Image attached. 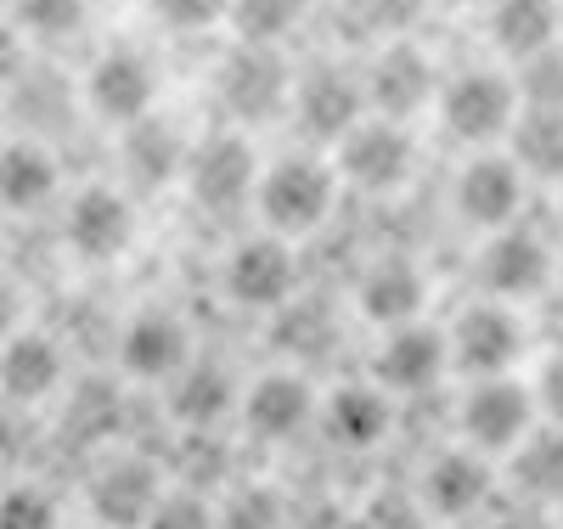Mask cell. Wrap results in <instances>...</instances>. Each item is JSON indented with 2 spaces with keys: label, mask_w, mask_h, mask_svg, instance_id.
<instances>
[{
  "label": "cell",
  "mask_w": 563,
  "mask_h": 529,
  "mask_svg": "<svg viewBox=\"0 0 563 529\" xmlns=\"http://www.w3.org/2000/svg\"><path fill=\"white\" fill-rule=\"evenodd\" d=\"M525 191H530V175L501 158V153H479L467 158L451 180V203L462 214V225H479V231H501L525 214Z\"/></svg>",
  "instance_id": "obj_10"
},
{
  "label": "cell",
  "mask_w": 563,
  "mask_h": 529,
  "mask_svg": "<svg viewBox=\"0 0 563 529\" xmlns=\"http://www.w3.org/2000/svg\"><path fill=\"white\" fill-rule=\"evenodd\" d=\"M153 96H158V74L153 63L141 57V52H102L97 68L85 74V108L97 113L102 124L124 130L135 119H147L153 113Z\"/></svg>",
  "instance_id": "obj_13"
},
{
  "label": "cell",
  "mask_w": 563,
  "mask_h": 529,
  "mask_svg": "<svg viewBox=\"0 0 563 529\" xmlns=\"http://www.w3.org/2000/svg\"><path fill=\"white\" fill-rule=\"evenodd\" d=\"M186 153H192V147L180 141V130H175L169 119H158V113L124 124V164H130V175H135L141 186L175 180V175L186 169Z\"/></svg>",
  "instance_id": "obj_26"
},
{
  "label": "cell",
  "mask_w": 563,
  "mask_h": 529,
  "mask_svg": "<svg viewBox=\"0 0 563 529\" xmlns=\"http://www.w3.org/2000/svg\"><path fill=\"white\" fill-rule=\"evenodd\" d=\"M512 119H519V90L512 79L490 74V68H467L440 90V124L451 141L485 153L490 141H507Z\"/></svg>",
  "instance_id": "obj_4"
},
{
  "label": "cell",
  "mask_w": 563,
  "mask_h": 529,
  "mask_svg": "<svg viewBox=\"0 0 563 529\" xmlns=\"http://www.w3.org/2000/svg\"><path fill=\"white\" fill-rule=\"evenodd\" d=\"M507 158L519 164L525 175L536 180H563V113H547V108H519L507 130Z\"/></svg>",
  "instance_id": "obj_27"
},
{
  "label": "cell",
  "mask_w": 563,
  "mask_h": 529,
  "mask_svg": "<svg viewBox=\"0 0 563 529\" xmlns=\"http://www.w3.org/2000/svg\"><path fill=\"white\" fill-rule=\"evenodd\" d=\"M355 529H429V507L406 491H378L355 513Z\"/></svg>",
  "instance_id": "obj_35"
},
{
  "label": "cell",
  "mask_w": 563,
  "mask_h": 529,
  "mask_svg": "<svg viewBox=\"0 0 563 529\" xmlns=\"http://www.w3.org/2000/svg\"><path fill=\"white\" fill-rule=\"evenodd\" d=\"M512 462V491L525 502H541V507H563V428L558 422H536L530 434L507 451Z\"/></svg>",
  "instance_id": "obj_24"
},
{
  "label": "cell",
  "mask_w": 563,
  "mask_h": 529,
  "mask_svg": "<svg viewBox=\"0 0 563 529\" xmlns=\"http://www.w3.org/2000/svg\"><path fill=\"white\" fill-rule=\"evenodd\" d=\"M29 57H23V34L18 23H0V96H12V85L23 79Z\"/></svg>",
  "instance_id": "obj_38"
},
{
  "label": "cell",
  "mask_w": 563,
  "mask_h": 529,
  "mask_svg": "<svg viewBox=\"0 0 563 529\" xmlns=\"http://www.w3.org/2000/svg\"><path fill=\"white\" fill-rule=\"evenodd\" d=\"M366 90V108L378 119H411L422 102L434 96V68L422 52H411V45H389V52L372 57V74L361 79Z\"/></svg>",
  "instance_id": "obj_20"
},
{
  "label": "cell",
  "mask_w": 563,
  "mask_h": 529,
  "mask_svg": "<svg viewBox=\"0 0 563 529\" xmlns=\"http://www.w3.org/2000/svg\"><path fill=\"white\" fill-rule=\"evenodd\" d=\"M7 7H12V0H0V12H7Z\"/></svg>",
  "instance_id": "obj_42"
},
{
  "label": "cell",
  "mask_w": 563,
  "mask_h": 529,
  "mask_svg": "<svg viewBox=\"0 0 563 529\" xmlns=\"http://www.w3.org/2000/svg\"><path fill=\"white\" fill-rule=\"evenodd\" d=\"M169 383H175L169 406L186 428H214L231 406H238V389H231V377L220 366H180Z\"/></svg>",
  "instance_id": "obj_28"
},
{
  "label": "cell",
  "mask_w": 563,
  "mask_h": 529,
  "mask_svg": "<svg viewBox=\"0 0 563 529\" xmlns=\"http://www.w3.org/2000/svg\"><path fill=\"white\" fill-rule=\"evenodd\" d=\"M254 209H260L265 231L299 243V236H310V231H321L327 220H333V209H339V169L327 158H310V153L276 158L254 180Z\"/></svg>",
  "instance_id": "obj_1"
},
{
  "label": "cell",
  "mask_w": 563,
  "mask_h": 529,
  "mask_svg": "<svg viewBox=\"0 0 563 529\" xmlns=\"http://www.w3.org/2000/svg\"><path fill=\"white\" fill-rule=\"evenodd\" d=\"M7 12H12L18 34L45 40V45L74 40V34L85 29V0H12Z\"/></svg>",
  "instance_id": "obj_31"
},
{
  "label": "cell",
  "mask_w": 563,
  "mask_h": 529,
  "mask_svg": "<svg viewBox=\"0 0 563 529\" xmlns=\"http://www.w3.org/2000/svg\"><path fill=\"white\" fill-rule=\"evenodd\" d=\"M479 287H485V299H501V305L541 299L552 287V249H547V236H536L519 220L490 231V243L479 254Z\"/></svg>",
  "instance_id": "obj_7"
},
{
  "label": "cell",
  "mask_w": 563,
  "mask_h": 529,
  "mask_svg": "<svg viewBox=\"0 0 563 529\" xmlns=\"http://www.w3.org/2000/svg\"><path fill=\"white\" fill-rule=\"evenodd\" d=\"M141 529H214V502L203 491H158Z\"/></svg>",
  "instance_id": "obj_34"
},
{
  "label": "cell",
  "mask_w": 563,
  "mask_h": 529,
  "mask_svg": "<svg viewBox=\"0 0 563 529\" xmlns=\"http://www.w3.org/2000/svg\"><path fill=\"white\" fill-rule=\"evenodd\" d=\"M411 135L400 119H361L355 130L339 135V180H350L355 191H372V198H389V191H400L411 180Z\"/></svg>",
  "instance_id": "obj_5"
},
{
  "label": "cell",
  "mask_w": 563,
  "mask_h": 529,
  "mask_svg": "<svg viewBox=\"0 0 563 529\" xmlns=\"http://www.w3.org/2000/svg\"><path fill=\"white\" fill-rule=\"evenodd\" d=\"M355 305L372 327H406V321H422V305H429V276H422L417 260L406 254H384L372 260L355 282Z\"/></svg>",
  "instance_id": "obj_16"
},
{
  "label": "cell",
  "mask_w": 563,
  "mask_h": 529,
  "mask_svg": "<svg viewBox=\"0 0 563 529\" xmlns=\"http://www.w3.org/2000/svg\"><path fill=\"white\" fill-rule=\"evenodd\" d=\"M451 372V355H445V332L440 327H422V321H406V327H389V339L372 355V383L389 389L395 400L400 395H429L440 389Z\"/></svg>",
  "instance_id": "obj_12"
},
{
  "label": "cell",
  "mask_w": 563,
  "mask_h": 529,
  "mask_svg": "<svg viewBox=\"0 0 563 529\" xmlns=\"http://www.w3.org/2000/svg\"><path fill=\"white\" fill-rule=\"evenodd\" d=\"M119 366L141 383H169L180 366H192V332L175 310H141L124 321Z\"/></svg>",
  "instance_id": "obj_15"
},
{
  "label": "cell",
  "mask_w": 563,
  "mask_h": 529,
  "mask_svg": "<svg viewBox=\"0 0 563 529\" xmlns=\"http://www.w3.org/2000/svg\"><path fill=\"white\" fill-rule=\"evenodd\" d=\"M225 294L243 310H288L299 299V260L288 249V236H249L225 260Z\"/></svg>",
  "instance_id": "obj_9"
},
{
  "label": "cell",
  "mask_w": 563,
  "mask_h": 529,
  "mask_svg": "<svg viewBox=\"0 0 563 529\" xmlns=\"http://www.w3.org/2000/svg\"><path fill=\"white\" fill-rule=\"evenodd\" d=\"M327 440L344 445V451H372L389 440L395 428V395L378 389V383H350V389H339L327 406H316Z\"/></svg>",
  "instance_id": "obj_22"
},
{
  "label": "cell",
  "mask_w": 563,
  "mask_h": 529,
  "mask_svg": "<svg viewBox=\"0 0 563 529\" xmlns=\"http://www.w3.org/2000/svg\"><path fill=\"white\" fill-rule=\"evenodd\" d=\"M147 7L169 34H203L231 12V0H147Z\"/></svg>",
  "instance_id": "obj_36"
},
{
  "label": "cell",
  "mask_w": 563,
  "mask_h": 529,
  "mask_svg": "<svg viewBox=\"0 0 563 529\" xmlns=\"http://www.w3.org/2000/svg\"><path fill=\"white\" fill-rule=\"evenodd\" d=\"M23 310H29V299H23L18 276H7V271H0V344H7L12 332L23 327Z\"/></svg>",
  "instance_id": "obj_40"
},
{
  "label": "cell",
  "mask_w": 563,
  "mask_h": 529,
  "mask_svg": "<svg viewBox=\"0 0 563 529\" xmlns=\"http://www.w3.org/2000/svg\"><path fill=\"white\" fill-rule=\"evenodd\" d=\"M525 316L519 305H501V299H479L467 305L451 327H445V355H451V372L462 377H501L525 361Z\"/></svg>",
  "instance_id": "obj_2"
},
{
  "label": "cell",
  "mask_w": 563,
  "mask_h": 529,
  "mask_svg": "<svg viewBox=\"0 0 563 529\" xmlns=\"http://www.w3.org/2000/svg\"><path fill=\"white\" fill-rule=\"evenodd\" d=\"M530 395H536V411L563 428V350H552V355L541 361V377H536Z\"/></svg>",
  "instance_id": "obj_37"
},
{
  "label": "cell",
  "mask_w": 563,
  "mask_h": 529,
  "mask_svg": "<svg viewBox=\"0 0 563 529\" xmlns=\"http://www.w3.org/2000/svg\"><path fill=\"white\" fill-rule=\"evenodd\" d=\"M0 529H63L57 496L40 491V485H7L0 491Z\"/></svg>",
  "instance_id": "obj_33"
},
{
  "label": "cell",
  "mask_w": 563,
  "mask_h": 529,
  "mask_svg": "<svg viewBox=\"0 0 563 529\" xmlns=\"http://www.w3.org/2000/svg\"><path fill=\"white\" fill-rule=\"evenodd\" d=\"M310 12V0H231V29L243 45H282Z\"/></svg>",
  "instance_id": "obj_29"
},
{
  "label": "cell",
  "mask_w": 563,
  "mask_h": 529,
  "mask_svg": "<svg viewBox=\"0 0 563 529\" xmlns=\"http://www.w3.org/2000/svg\"><path fill=\"white\" fill-rule=\"evenodd\" d=\"M316 389L299 372H265L254 389L243 395V417L260 440H299L316 422Z\"/></svg>",
  "instance_id": "obj_21"
},
{
  "label": "cell",
  "mask_w": 563,
  "mask_h": 529,
  "mask_svg": "<svg viewBox=\"0 0 563 529\" xmlns=\"http://www.w3.org/2000/svg\"><path fill=\"white\" fill-rule=\"evenodd\" d=\"M558 29H563L558 0H490V40L512 63L558 45Z\"/></svg>",
  "instance_id": "obj_25"
},
{
  "label": "cell",
  "mask_w": 563,
  "mask_h": 529,
  "mask_svg": "<svg viewBox=\"0 0 563 529\" xmlns=\"http://www.w3.org/2000/svg\"><path fill=\"white\" fill-rule=\"evenodd\" d=\"M536 395L525 383L501 377H467V395L456 400V434L462 445H474L485 456H507L530 428H536Z\"/></svg>",
  "instance_id": "obj_3"
},
{
  "label": "cell",
  "mask_w": 563,
  "mask_h": 529,
  "mask_svg": "<svg viewBox=\"0 0 563 529\" xmlns=\"http://www.w3.org/2000/svg\"><path fill=\"white\" fill-rule=\"evenodd\" d=\"M57 186H63V169L45 141L18 135L0 147V214H40L57 198Z\"/></svg>",
  "instance_id": "obj_23"
},
{
  "label": "cell",
  "mask_w": 563,
  "mask_h": 529,
  "mask_svg": "<svg viewBox=\"0 0 563 529\" xmlns=\"http://www.w3.org/2000/svg\"><path fill=\"white\" fill-rule=\"evenodd\" d=\"M294 119L310 141H327V147H339V135L355 130L366 119V90L355 74L344 68H310L299 85H294Z\"/></svg>",
  "instance_id": "obj_14"
},
{
  "label": "cell",
  "mask_w": 563,
  "mask_h": 529,
  "mask_svg": "<svg viewBox=\"0 0 563 529\" xmlns=\"http://www.w3.org/2000/svg\"><path fill=\"white\" fill-rule=\"evenodd\" d=\"M294 529H355V513H350V507H333V502H321V507H310L305 518H294Z\"/></svg>",
  "instance_id": "obj_41"
},
{
  "label": "cell",
  "mask_w": 563,
  "mask_h": 529,
  "mask_svg": "<svg viewBox=\"0 0 563 529\" xmlns=\"http://www.w3.org/2000/svg\"><path fill=\"white\" fill-rule=\"evenodd\" d=\"M63 249L85 265H113L135 249V203L113 186H85L63 209Z\"/></svg>",
  "instance_id": "obj_6"
},
{
  "label": "cell",
  "mask_w": 563,
  "mask_h": 529,
  "mask_svg": "<svg viewBox=\"0 0 563 529\" xmlns=\"http://www.w3.org/2000/svg\"><path fill=\"white\" fill-rule=\"evenodd\" d=\"M158 467L153 462H141V456H113V462H102L97 473H90V491H85V502H90V513H97V524L102 529H141L147 524V513H153V502H158Z\"/></svg>",
  "instance_id": "obj_17"
},
{
  "label": "cell",
  "mask_w": 563,
  "mask_h": 529,
  "mask_svg": "<svg viewBox=\"0 0 563 529\" xmlns=\"http://www.w3.org/2000/svg\"><path fill=\"white\" fill-rule=\"evenodd\" d=\"M525 108H547V113H563V52L547 45V52L525 57L519 63V79H512Z\"/></svg>",
  "instance_id": "obj_32"
},
{
  "label": "cell",
  "mask_w": 563,
  "mask_h": 529,
  "mask_svg": "<svg viewBox=\"0 0 563 529\" xmlns=\"http://www.w3.org/2000/svg\"><path fill=\"white\" fill-rule=\"evenodd\" d=\"M68 377V361H63V344L45 339V332H29L18 327L7 344H0V395L12 406H40L63 389Z\"/></svg>",
  "instance_id": "obj_19"
},
{
  "label": "cell",
  "mask_w": 563,
  "mask_h": 529,
  "mask_svg": "<svg viewBox=\"0 0 563 529\" xmlns=\"http://www.w3.org/2000/svg\"><path fill=\"white\" fill-rule=\"evenodd\" d=\"M294 79L288 63L276 57V45H238L220 68V108L238 124H265L288 108Z\"/></svg>",
  "instance_id": "obj_11"
},
{
  "label": "cell",
  "mask_w": 563,
  "mask_h": 529,
  "mask_svg": "<svg viewBox=\"0 0 563 529\" xmlns=\"http://www.w3.org/2000/svg\"><path fill=\"white\" fill-rule=\"evenodd\" d=\"M186 186H192L198 209L209 214H231L254 198V180H260V164H254V147L249 135L238 130H220V135H203L192 153H186Z\"/></svg>",
  "instance_id": "obj_8"
},
{
  "label": "cell",
  "mask_w": 563,
  "mask_h": 529,
  "mask_svg": "<svg viewBox=\"0 0 563 529\" xmlns=\"http://www.w3.org/2000/svg\"><path fill=\"white\" fill-rule=\"evenodd\" d=\"M496 496V478H490V462L485 451L474 445H456V451H440L422 473V507L434 518H474L485 513Z\"/></svg>",
  "instance_id": "obj_18"
},
{
  "label": "cell",
  "mask_w": 563,
  "mask_h": 529,
  "mask_svg": "<svg viewBox=\"0 0 563 529\" xmlns=\"http://www.w3.org/2000/svg\"><path fill=\"white\" fill-rule=\"evenodd\" d=\"M361 12L372 29H406V23H417L422 0H361Z\"/></svg>",
  "instance_id": "obj_39"
},
{
  "label": "cell",
  "mask_w": 563,
  "mask_h": 529,
  "mask_svg": "<svg viewBox=\"0 0 563 529\" xmlns=\"http://www.w3.org/2000/svg\"><path fill=\"white\" fill-rule=\"evenodd\" d=\"M214 529H294V507L271 485H243L225 496V507H214Z\"/></svg>",
  "instance_id": "obj_30"
}]
</instances>
